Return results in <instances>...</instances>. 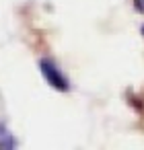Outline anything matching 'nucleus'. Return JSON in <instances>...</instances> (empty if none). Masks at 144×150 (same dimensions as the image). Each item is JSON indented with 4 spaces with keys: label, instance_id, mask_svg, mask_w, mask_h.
<instances>
[{
    "label": "nucleus",
    "instance_id": "obj_1",
    "mask_svg": "<svg viewBox=\"0 0 144 150\" xmlns=\"http://www.w3.org/2000/svg\"><path fill=\"white\" fill-rule=\"evenodd\" d=\"M39 68H41V74H43V78H45V82H48L50 86H54V88H58V91H68V80H66V76L58 70V66H56L52 60H41Z\"/></svg>",
    "mask_w": 144,
    "mask_h": 150
},
{
    "label": "nucleus",
    "instance_id": "obj_2",
    "mask_svg": "<svg viewBox=\"0 0 144 150\" xmlns=\"http://www.w3.org/2000/svg\"><path fill=\"white\" fill-rule=\"evenodd\" d=\"M15 146H17V142H15L13 134L9 132V127L4 123H0V150H11Z\"/></svg>",
    "mask_w": 144,
    "mask_h": 150
},
{
    "label": "nucleus",
    "instance_id": "obj_3",
    "mask_svg": "<svg viewBox=\"0 0 144 150\" xmlns=\"http://www.w3.org/2000/svg\"><path fill=\"white\" fill-rule=\"evenodd\" d=\"M134 6L138 13H144V0H134Z\"/></svg>",
    "mask_w": 144,
    "mask_h": 150
},
{
    "label": "nucleus",
    "instance_id": "obj_4",
    "mask_svg": "<svg viewBox=\"0 0 144 150\" xmlns=\"http://www.w3.org/2000/svg\"><path fill=\"white\" fill-rule=\"evenodd\" d=\"M142 33H144V27H142Z\"/></svg>",
    "mask_w": 144,
    "mask_h": 150
}]
</instances>
